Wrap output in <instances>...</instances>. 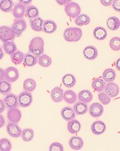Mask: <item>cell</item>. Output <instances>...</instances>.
Wrapping results in <instances>:
<instances>
[{
    "label": "cell",
    "mask_w": 120,
    "mask_h": 151,
    "mask_svg": "<svg viewBox=\"0 0 120 151\" xmlns=\"http://www.w3.org/2000/svg\"><path fill=\"white\" fill-rule=\"evenodd\" d=\"M83 37V31L77 27H72L65 29L63 37L67 42H77Z\"/></svg>",
    "instance_id": "7a4b0ae2"
},
{
    "label": "cell",
    "mask_w": 120,
    "mask_h": 151,
    "mask_svg": "<svg viewBox=\"0 0 120 151\" xmlns=\"http://www.w3.org/2000/svg\"><path fill=\"white\" fill-rule=\"evenodd\" d=\"M110 47L114 51H119L120 50V38L118 37H113L109 43Z\"/></svg>",
    "instance_id": "60d3db41"
},
{
    "label": "cell",
    "mask_w": 120,
    "mask_h": 151,
    "mask_svg": "<svg viewBox=\"0 0 120 151\" xmlns=\"http://www.w3.org/2000/svg\"><path fill=\"white\" fill-rule=\"evenodd\" d=\"M15 37L11 28L6 26H0V41L6 43V42L12 41Z\"/></svg>",
    "instance_id": "5b68a950"
},
{
    "label": "cell",
    "mask_w": 120,
    "mask_h": 151,
    "mask_svg": "<svg viewBox=\"0 0 120 151\" xmlns=\"http://www.w3.org/2000/svg\"><path fill=\"white\" fill-rule=\"evenodd\" d=\"M61 116L65 120L71 121L75 119V113L70 106H65L61 110Z\"/></svg>",
    "instance_id": "2e32d148"
},
{
    "label": "cell",
    "mask_w": 120,
    "mask_h": 151,
    "mask_svg": "<svg viewBox=\"0 0 120 151\" xmlns=\"http://www.w3.org/2000/svg\"><path fill=\"white\" fill-rule=\"evenodd\" d=\"M22 112L18 108L8 109L7 112V117L10 122L18 123L22 119Z\"/></svg>",
    "instance_id": "8fae6325"
},
{
    "label": "cell",
    "mask_w": 120,
    "mask_h": 151,
    "mask_svg": "<svg viewBox=\"0 0 120 151\" xmlns=\"http://www.w3.org/2000/svg\"><path fill=\"white\" fill-rule=\"evenodd\" d=\"M115 67H116L117 70H120V58H118L115 61Z\"/></svg>",
    "instance_id": "681fc988"
},
{
    "label": "cell",
    "mask_w": 120,
    "mask_h": 151,
    "mask_svg": "<svg viewBox=\"0 0 120 151\" xmlns=\"http://www.w3.org/2000/svg\"><path fill=\"white\" fill-rule=\"evenodd\" d=\"M62 82L65 87L70 88L73 87L76 83V79L74 76L71 74H67L63 76Z\"/></svg>",
    "instance_id": "cb8c5ba5"
},
{
    "label": "cell",
    "mask_w": 120,
    "mask_h": 151,
    "mask_svg": "<svg viewBox=\"0 0 120 151\" xmlns=\"http://www.w3.org/2000/svg\"><path fill=\"white\" fill-rule=\"evenodd\" d=\"M57 29V25L54 21L46 20L43 23V31L47 34H52Z\"/></svg>",
    "instance_id": "ac0fdd59"
},
{
    "label": "cell",
    "mask_w": 120,
    "mask_h": 151,
    "mask_svg": "<svg viewBox=\"0 0 120 151\" xmlns=\"http://www.w3.org/2000/svg\"><path fill=\"white\" fill-rule=\"evenodd\" d=\"M69 145L73 150H78L83 147L84 142L83 139L78 136H73L69 140Z\"/></svg>",
    "instance_id": "9a60e30c"
},
{
    "label": "cell",
    "mask_w": 120,
    "mask_h": 151,
    "mask_svg": "<svg viewBox=\"0 0 120 151\" xmlns=\"http://www.w3.org/2000/svg\"><path fill=\"white\" fill-rule=\"evenodd\" d=\"M6 109V105L5 103H4V100L0 99V113H3Z\"/></svg>",
    "instance_id": "bcb514c9"
},
{
    "label": "cell",
    "mask_w": 120,
    "mask_h": 151,
    "mask_svg": "<svg viewBox=\"0 0 120 151\" xmlns=\"http://www.w3.org/2000/svg\"><path fill=\"white\" fill-rule=\"evenodd\" d=\"M13 1L11 0H2L0 1V10L4 12H8L12 10Z\"/></svg>",
    "instance_id": "d590c367"
},
{
    "label": "cell",
    "mask_w": 120,
    "mask_h": 151,
    "mask_svg": "<svg viewBox=\"0 0 120 151\" xmlns=\"http://www.w3.org/2000/svg\"><path fill=\"white\" fill-rule=\"evenodd\" d=\"M19 77V72L14 67H9L4 70V78L9 83H14Z\"/></svg>",
    "instance_id": "52a82bcc"
},
{
    "label": "cell",
    "mask_w": 120,
    "mask_h": 151,
    "mask_svg": "<svg viewBox=\"0 0 120 151\" xmlns=\"http://www.w3.org/2000/svg\"><path fill=\"white\" fill-rule=\"evenodd\" d=\"M50 151H63L64 150V148L63 146L60 143L58 142H54L50 146L49 148Z\"/></svg>",
    "instance_id": "7bdbcfd3"
},
{
    "label": "cell",
    "mask_w": 120,
    "mask_h": 151,
    "mask_svg": "<svg viewBox=\"0 0 120 151\" xmlns=\"http://www.w3.org/2000/svg\"><path fill=\"white\" fill-rule=\"evenodd\" d=\"M63 90L59 87H54L51 91V98L56 103L60 102L63 99Z\"/></svg>",
    "instance_id": "e0dca14e"
},
{
    "label": "cell",
    "mask_w": 120,
    "mask_h": 151,
    "mask_svg": "<svg viewBox=\"0 0 120 151\" xmlns=\"http://www.w3.org/2000/svg\"><path fill=\"white\" fill-rule=\"evenodd\" d=\"M91 131L92 133L95 134L96 135H102L106 131V127L104 122H103L102 121H96L92 124L91 127Z\"/></svg>",
    "instance_id": "4fadbf2b"
},
{
    "label": "cell",
    "mask_w": 120,
    "mask_h": 151,
    "mask_svg": "<svg viewBox=\"0 0 120 151\" xmlns=\"http://www.w3.org/2000/svg\"><path fill=\"white\" fill-rule=\"evenodd\" d=\"M29 52L37 57L43 55L44 52V41L41 37H37L33 38L29 45Z\"/></svg>",
    "instance_id": "6da1fadb"
},
{
    "label": "cell",
    "mask_w": 120,
    "mask_h": 151,
    "mask_svg": "<svg viewBox=\"0 0 120 151\" xmlns=\"http://www.w3.org/2000/svg\"><path fill=\"white\" fill-rule=\"evenodd\" d=\"M4 56V52H3V50H2L1 48V47H0V60H1L2 58H3Z\"/></svg>",
    "instance_id": "f5cc1de1"
},
{
    "label": "cell",
    "mask_w": 120,
    "mask_h": 151,
    "mask_svg": "<svg viewBox=\"0 0 120 151\" xmlns=\"http://www.w3.org/2000/svg\"><path fill=\"white\" fill-rule=\"evenodd\" d=\"M71 1H56V2H57L58 4H59L60 5H64V4H67L69 3Z\"/></svg>",
    "instance_id": "816d5d0a"
},
{
    "label": "cell",
    "mask_w": 120,
    "mask_h": 151,
    "mask_svg": "<svg viewBox=\"0 0 120 151\" xmlns=\"http://www.w3.org/2000/svg\"><path fill=\"white\" fill-rule=\"evenodd\" d=\"M43 23L44 21L41 17L35 18L30 21L31 28L35 32H41V31H43Z\"/></svg>",
    "instance_id": "d6986e66"
},
{
    "label": "cell",
    "mask_w": 120,
    "mask_h": 151,
    "mask_svg": "<svg viewBox=\"0 0 120 151\" xmlns=\"http://www.w3.org/2000/svg\"><path fill=\"white\" fill-rule=\"evenodd\" d=\"M12 85L10 83L6 80L0 81V93L2 95H6L11 91Z\"/></svg>",
    "instance_id": "d6a6232c"
},
{
    "label": "cell",
    "mask_w": 120,
    "mask_h": 151,
    "mask_svg": "<svg viewBox=\"0 0 120 151\" xmlns=\"http://www.w3.org/2000/svg\"><path fill=\"white\" fill-rule=\"evenodd\" d=\"M4 78V70L2 68H0V81L3 80Z\"/></svg>",
    "instance_id": "f907efd6"
},
{
    "label": "cell",
    "mask_w": 120,
    "mask_h": 151,
    "mask_svg": "<svg viewBox=\"0 0 120 151\" xmlns=\"http://www.w3.org/2000/svg\"><path fill=\"white\" fill-rule=\"evenodd\" d=\"M90 22V17L87 14H82L75 19V24L77 26H83L89 24Z\"/></svg>",
    "instance_id": "836d02e7"
},
{
    "label": "cell",
    "mask_w": 120,
    "mask_h": 151,
    "mask_svg": "<svg viewBox=\"0 0 120 151\" xmlns=\"http://www.w3.org/2000/svg\"><path fill=\"white\" fill-rule=\"evenodd\" d=\"M4 102L5 103L6 107H7L8 109L18 108V96L13 93H8L4 98Z\"/></svg>",
    "instance_id": "ba28073f"
},
{
    "label": "cell",
    "mask_w": 120,
    "mask_h": 151,
    "mask_svg": "<svg viewBox=\"0 0 120 151\" xmlns=\"http://www.w3.org/2000/svg\"><path fill=\"white\" fill-rule=\"evenodd\" d=\"M4 125H5V119L1 115H0V129L3 127Z\"/></svg>",
    "instance_id": "c3c4849f"
},
{
    "label": "cell",
    "mask_w": 120,
    "mask_h": 151,
    "mask_svg": "<svg viewBox=\"0 0 120 151\" xmlns=\"http://www.w3.org/2000/svg\"><path fill=\"white\" fill-rule=\"evenodd\" d=\"M93 37L95 39L98 41H102L106 39L107 37V31L103 27H97L93 30Z\"/></svg>",
    "instance_id": "484cf974"
},
{
    "label": "cell",
    "mask_w": 120,
    "mask_h": 151,
    "mask_svg": "<svg viewBox=\"0 0 120 151\" xmlns=\"http://www.w3.org/2000/svg\"><path fill=\"white\" fill-rule=\"evenodd\" d=\"M32 1V0H29V1H25V0H19V4H22V5L25 6H28V4H31Z\"/></svg>",
    "instance_id": "7dc6e473"
},
{
    "label": "cell",
    "mask_w": 120,
    "mask_h": 151,
    "mask_svg": "<svg viewBox=\"0 0 120 151\" xmlns=\"http://www.w3.org/2000/svg\"><path fill=\"white\" fill-rule=\"evenodd\" d=\"M37 87V83L32 78H27L24 81L23 84V87L25 91L32 92L36 89Z\"/></svg>",
    "instance_id": "e575fe53"
},
{
    "label": "cell",
    "mask_w": 120,
    "mask_h": 151,
    "mask_svg": "<svg viewBox=\"0 0 120 151\" xmlns=\"http://www.w3.org/2000/svg\"><path fill=\"white\" fill-rule=\"evenodd\" d=\"M112 6L113 9H114L115 11L119 12L120 11V1L119 0H114L112 2Z\"/></svg>",
    "instance_id": "ee69618b"
},
{
    "label": "cell",
    "mask_w": 120,
    "mask_h": 151,
    "mask_svg": "<svg viewBox=\"0 0 120 151\" xmlns=\"http://www.w3.org/2000/svg\"><path fill=\"white\" fill-rule=\"evenodd\" d=\"M27 28V23L24 19H17L12 24L11 29L17 37H20Z\"/></svg>",
    "instance_id": "277c9868"
},
{
    "label": "cell",
    "mask_w": 120,
    "mask_h": 151,
    "mask_svg": "<svg viewBox=\"0 0 120 151\" xmlns=\"http://www.w3.org/2000/svg\"><path fill=\"white\" fill-rule=\"evenodd\" d=\"M104 93H106L110 98H115L119 93V86L115 83H109L105 85Z\"/></svg>",
    "instance_id": "7c38bea8"
},
{
    "label": "cell",
    "mask_w": 120,
    "mask_h": 151,
    "mask_svg": "<svg viewBox=\"0 0 120 151\" xmlns=\"http://www.w3.org/2000/svg\"><path fill=\"white\" fill-rule=\"evenodd\" d=\"M3 48L6 54L10 56H12L17 52V45L13 41H8L4 43Z\"/></svg>",
    "instance_id": "1f68e13d"
},
{
    "label": "cell",
    "mask_w": 120,
    "mask_h": 151,
    "mask_svg": "<svg viewBox=\"0 0 120 151\" xmlns=\"http://www.w3.org/2000/svg\"><path fill=\"white\" fill-rule=\"evenodd\" d=\"M26 17L30 19H34L37 18L39 15V9L34 6H29L26 8Z\"/></svg>",
    "instance_id": "4dcf8cb0"
},
{
    "label": "cell",
    "mask_w": 120,
    "mask_h": 151,
    "mask_svg": "<svg viewBox=\"0 0 120 151\" xmlns=\"http://www.w3.org/2000/svg\"><path fill=\"white\" fill-rule=\"evenodd\" d=\"M65 12L69 17L73 19L76 18L80 14L81 8L78 4L73 1H70L65 6Z\"/></svg>",
    "instance_id": "3957f363"
},
{
    "label": "cell",
    "mask_w": 120,
    "mask_h": 151,
    "mask_svg": "<svg viewBox=\"0 0 120 151\" xmlns=\"http://www.w3.org/2000/svg\"><path fill=\"white\" fill-rule=\"evenodd\" d=\"M24 54L21 51H17L11 56V61L14 65H20L24 61Z\"/></svg>",
    "instance_id": "8d00e7d4"
},
{
    "label": "cell",
    "mask_w": 120,
    "mask_h": 151,
    "mask_svg": "<svg viewBox=\"0 0 120 151\" xmlns=\"http://www.w3.org/2000/svg\"><path fill=\"white\" fill-rule=\"evenodd\" d=\"M63 99L66 103L73 104L76 102L77 96L76 93L72 90H67L63 93Z\"/></svg>",
    "instance_id": "83f0119b"
},
{
    "label": "cell",
    "mask_w": 120,
    "mask_h": 151,
    "mask_svg": "<svg viewBox=\"0 0 120 151\" xmlns=\"http://www.w3.org/2000/svg\"><path fill=\"white\" fill-rule=\"evenodd\" d=\"M98 100L101 103L104 104V105H107V104H109L111 101V98L109 97L106 93H105L104 92H100V93H99Z\"/></svg>",
    "instance_id": "b9f144b4"
},
{
    "label": "cell",
    "mask_w": 120,
    "mask_h": 151,
    "mask_svg": "<svg viewBox=\"0 0 120 151\" xmlns=\"http://www.w3.org/2000/svg\"><path fill=\"white\" fill-rule=\"evenodd\" d=\"M12 148V144L7 138H2L0 139V150L10 151Z\"/></svg>",
    "instance_id": "ab89813d"
},
{
    "label": "cell",
    "mask_w": 120,
    "mask_h": 151,
    "mask_svg": "<svg viewBox=\"0 0 120 151\" xmlns=\"http://www.w3.org/2000/svg\"><path fill=\"white\" fill-rule=\"evenodd\" d=\"M102 78L104 82L111 83L112 81H115V78H116V73H115V70H113V69H106L104 71V72H103Z\"/></svg>",
    "instance_id": "f1b7e54d"
},
{
    "label": "cell",
    "mask_w": 120,
    "mask_h": 151,
    "mask_svg": "<svg viewBox=\"0 0 120 151\" xmlns=\"http://www.w3.org/2000/svg\"><path fill=\"white\" fill-rule=\"evenodd\" d=\"M33 97L30 92L24 91L21 93L18 96L19 105L22 107H28L32 103Z\"/></svg>",
    "instance_id": "8992f818"
},
{
    "label": "cell",
    "mask_w": 120,
    "mask_h": 151,
    "mask_svg": "<svg viewBox=\"0 0 120 151\" xmlns=\"http://www.w3.org/2000/svg\"><path fill=\"white\" fill-rule=\"evenodd\" d=\"M105 82L103 79L100 78H97L94 79L93 81L92 82L91 86L93 89L96 92H102L104 89L105 87Z\"/></svg>",
    "instance_id": "f546056e"
},
{
    "label": "cell",
    "mask_w": 120,
    "mask_h": 151,
    "mask_svg": "<svg viewBox=\"0 0 120 151\" xmlns=\"http://www.w3.org/2000/svg\"><path fill=\"white\" fill-rule=\"evenodd\" d=\"M106 26L111 30H118L120 26V21L117 17H110L106 21Z\"/></svg>",
    "instance_id": "603a6c76"
},
{
    "label": "cell",
    "mask_w": 120,
    "mask_h": 151,
    "mask_svg": "<svg viewBox=\"0 0 120 151\" xmlns=\"http://www.w3.org/2000/svg\"><path fill=\"white\" fill-rule=\"evenodd\" d=\"M67 129L68 131L71 134H75L80 131L81 129V124L79 121L77 119H72L69 121L67 124Z\"/></svg>",
    "instance_id": "7402d4cb"
},
{
    "label": "cell",
    "mask_w": 120,
    "mask_h": 151,
    "mask_svg": "<svg viewBox=\"0 0 120 151\" xmlns=\"http://www.w3.org/2000/svg\"><path fill=\"white\" fill-rule=\"evenodd\" d=\"M12 15L17 19H22L24 17L25 12H26V8L22 4H17L12 10Z\"/></svg>",
    "instance_id": "ffe728a7"
},
{
    "label": "cell",
    "mask_w": 120,
    "mask_h": 151,
    "mask_svg": "<svg viewBox=\"0 0 120 151\" xmlns=\"http://www.w3.org/2000/svg\"><path fill=\"white\" fill-rule=\"evenodd\" d=\"M38 60H39V58L37 56L30 53H28L24 55V61L23 62H24V65L26 67H32L37 63Z\"/></svg>",
    "instance_id": "d4e9b609"
},
{
    "label": "cell",
    "mask_w": 120,
    "mask_h": 151,
    "mask_svg": "<svg viewBox=\"0 0 120 151\" xmlns=\"http://www.w3.org/2000/svg\"><path fill=\"white\" fill-rule=\"evenodd\" d=\"M104 109L103 106L100 103L98 102H95L92 104L89 107V114L91 117H95V118H98L102 116L103 113H104Z\"/></svg>",
    "instance_id": "30bf717a"
},
{
    "label": "cell",
    "mask_w": 120,
    "mask_h": 151,
    "mask_svg": "<svg viewBox=\"0 0 120 151\" xmlns=\"http://www.w3.org/2000/svg\"><path fill=\"white\" fill-rule=\"evenodd\" d=\"M6 131L10 136L12 137H19L22 135V129L16 123L10 122L6 127Z\"/></svg>",
    "instance_id": "9c48e42d"
},
{
    "label": "cell",
    "mask_w": 120,
    "mask_h": 151,
    "mask_svg": "<svg viewBox=\"0 0 120 151\" xmlns=\"http://www.w3.org/2000/svg\"><path fill=\"white\" fill-rule=\"evenodd\" d=\"M83 55L86 59L94 60L98 55V51L94 46L89 45L85 47L83 50Z\"/></svg>",
    "instance_id": "5bb4252c"
},
{
    "label": "cell",
    "mask_w": 120,
    "mask_h": 151,
    "mask_svg": "<svg viewBox=\"0 0 120 151\" xmlns=\"http://www.w3.org/2000/svg\"><path fill=\"white\" fill-rule=\"evenodd\" d=\"M101 4L104 6H109L112 4V0H101Z\"/></svg>",
    "instance_id": "f6af8a7d"
},
{
    "label": "cell",
    "mask_w": 120,
    "mask_h": 151,
    "mask_svg": "<svg viewBox=\"0 0 120 151\" xmlns=\"http://www.w3.org/2000/svg\"><path fill=\"white\" fill-rule=\"evenodd\" d=\"M78 98L80 102L89 103L93 100V94L89 90L83 89L79 92Z\"/></svg>",
    "instance_id": "44dd1931"
},
{
    "label": "cell",
    "mask_w": 120,
    "mask_h": 151,
    "mask_svg": "<svg viewBox=\"0 0 120 151\" xmlns=\"http://www.w3.org/2000/svg\"><path fill=\"white\" fill-rule=\"evenodd\" d=\"M39 64L41 67H43V68H48L52 65V58L50 57L49 56L46 55V54H43L40 56L39 60Z\"/></svg>",
    "instance_id": "f35d334b"
},
{
    "label": "cell",
    "mask_w": 120,
    "mask_h": 151,
    "mask_svg": "<svg viewBox=\"0 0 120 151\" xmlns=\"http://www.w3.org/2000/svg\"><path fill=\"white\" fill-rule=\"evenodd\" d=\"M73 110L77 115H85L88 111V105L83 102H78L73 106Z\"/></svg>",
    "instance_id": "4316f807"
},
{
    "label": "cell",
    "mask_w": 120,
    "mask_h": 151,
    "mask_svg": "<svg viewBox=\"0 0 120 151\" xmlns=\"http://www.w3.org/2000/svg\"><path fill=\"white\" fill-rule=\"evenodd\" d=\"M22 137L24 142H29L32 141L34 138V131L31 129H25L22 132Z\"/></svg>",
    "instance_id": "74e56055"
}]
</instances>
